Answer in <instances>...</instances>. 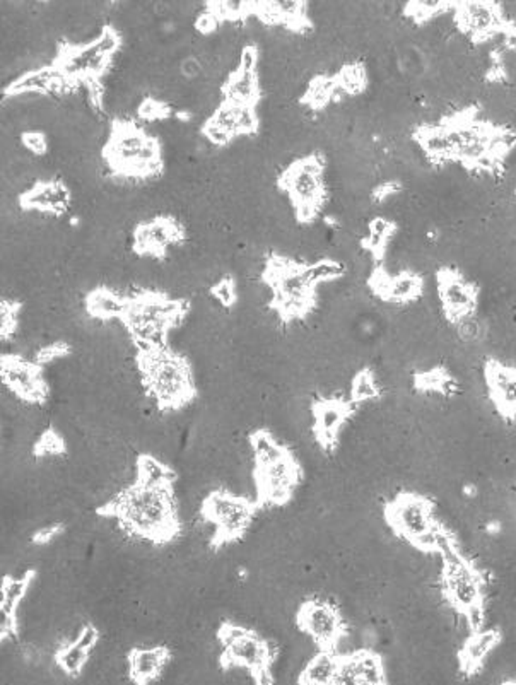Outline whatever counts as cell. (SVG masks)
<instances>
[{
  "label": "cell",
  "instance_id": "5",
  "mask_svg": "<svg viewBox=\"0 0 516 685\" xmlns=\"http://www.w3.org/2000/svg\"><path fill=\"white\" fill-rule=\"evenodd\" d=\"M202 515L226 540L246 532L253 523L252 504L226 489L213 490L202 499Z\"/></svg>",
  "mask_w": 516,
  "mask_h": 685
},
{
  "label": "cell",
  "instance_id": "17",
  "mask_svg": "<svg viewBox=\"0 0 516 685\" xmlns=\"http://www.w3.org/2000/svg\"><path fill=\"white\" fill-rule=\"evenodd\" d=\"M86 309L91 319L110 321L125 315L127 301L115 288L98 286L86 296Z\"/></svg>",
  "mask_w": 516,
  "mask_h": 685
},
{
  "label": "cell",
  "instance_id": "15",
  "mask_svg": "<svg viewBox=\"0 0 516 685\" xmlns=\"http://www.w3.org/2000/svg\"><path fill=\"white\" fill-rule=\"evenodd\" d=\"M226 650H228L229 663H240L253 671L269 667L272 661L271 646L252 633H244L242 638L229 644Z\"/></svg>",
  "mask_w": 516,
  "mask_h": 685
},
{
  "label": "cell",
  "instance_id": "13",
  "mask_svg": "<svg viewBox=\"0 0 516 685\" xmlns=\"http://www.w3.org/2000/svg\"><path fill=\"white\" fill-rule=\"evenodd\" d=\"M448 556H450V561H448L446 579H444L446 594L460 609L477 614L479 605H481L479 579H477V576H473V573L465 564H462L460 557L456 556V552L448 554Z\"/></svg>",
  "mask_w": 516,
  "mask_h": 685
},
{
  "label": "cell",
  "instance_id": "10",
  "mask_svg": "<svg viewBox=\"0 0 516 685\" xmlns=\"http://www.w3.org/2000/svg\"><path fill=\"white\" fill-rule=\"evenodd\" d=\"M352 400L323 398L310 405L313 417V436L321 448H332L344 436L346 426L354 411Z\"/></svg>",
  "mask_w": 516,
  "mask_h": 685
},
{
  "label": "cell",
  "instance_id": "18",
  "mask_svg": "<svg viewBox=\"0 0 516 685\" xmlns=\"http://www.w3.org/2000/svg\"><path fill=\"white\" fill-rule=\"evenodd\" d=\"M167 648H140L130 658V671L136 682H151L167 667Z\"/></svg>",
  "mask_w": 516,
  "mask_h": 685
},
{
  "label": "cell",
  "instance_id": "16",
  "mask_svg": "<svg viewBox=\"0 0 516 685\" xmlns=\"http://www.w3.org/2000/svg\"><path fill=\"white\" fill-rule=\"evenodd\" d=\"M383 680L380 660L371 653H356L349 660H340L335 682L340 684H378Z\"/></svg>",
  "mask_w": 516,
  "mask_h": 685
},
{
  "label": "cell",
  "instance_id": "6",
  "mask_svg": "<svg viewBox=\"0 0 516 685\" xmlns=\"http://www.w3.org/2000/svg\"><path fill=\"white\" fill-rule=\"evenodd\" d=\"M2 380L9 394L21 400L24 405H42L48 400L50 386L40 365L24 361L17 356L2 357Z\"/></svg>",
  "mask_w": 516,
  "mask_h": 685
},
{
  "label": "cell",
  "instance_id": "14",
  "mask_svg": "<svg viewBox=\"0 0 516 685\" xmlns=\"http://www.w3.org/2000/svg\"><path fill=\"white\" fill-rule=\"evenodd\" d=\"M300 625L321 644L334 648L335 641L342 634L340 617L334 607L323 602H310L300 609Z\"/></svg>",
  "mask_w": 516,
  "mask_h": 685
},
{
  "label": "cell",
  "instance_id": "4",
  "mask_svg": "<svg viewBox=\"0 0 516 685\" xmlns=\"http://www.w3.org/2000/svg\"><path fill=\"white\" fill-rule=\"evenodd\" d=\"M435 286L438 305L444 319L460 327V330L473 321L479 308L481 290L477 284L456 267L444 265L436 271Z\"/></svg>",
  "mask_w": 516,
  "mask_h": 685
},
{
  "label": "cell",
  "instance_id": "23",
  "mask_svg": "<svg viewBox=\"0 0 516 685\" xmlns=\"http://www.w3.org/2000/svg\"><path fill=\"white\" fill-rule=\"evenodd\" d=\"M69 442L65 434L62 433L59 427H48L45 429L38 442L34 444V455L42 460H50V458H62L67 453Z\"/></svg>",
  "mask_w": 516,
  "mask_h": 685
},
{
  "label": "cell",
  "instance_id": "2",
  "mask_svg": "<svg viewBox=\"0 0 516 685\" xmlns=\"http://www.w3.org/2000/svg\"><path fill=\"white\" fill-rule=\"evenodd\" d=\"M142 373L149 395L167 414H180L196 395L188 363L167 350L142 349Z\"/></svg>",
  "mask_w": 516,
  "mask_h": 685
},
{
  "label": "cell",
  "instance_id": "26",
  "mask_svg": "<svg viewBox=\"0 0 516 685\" xmlns=\"http://www.w3.org/2000/svg\"><path fill=\"white\" fill-rule=\"evenodd\" d=\"M88 655L90 652L81 648L77 642L71 644V646H62L61 653H59V661L63 665V669L69 671L71 675H77L79 671H82V667L86 665L88 661Z\"/></svg>",
  "mask_w": 516,
  "mask_h": 685
},
{
  "label": "cell",
  "instance_id": "24",
  "mask_svg": "<svg viewBox=\"0 0 516 685\" xmlns=\"http://www.w3.org/2000/svg\"><path fill=\"white\" fill-rule=\"evenodd\" d=\"M378 378L373 371L363 369L354 375L352 378V386H350V400L358 404H365L368 400H375L380 396V386H378Z\"/></svg>",
  "mask_w": 516,
  "mask_h": 685
},
{
  "label": "cell",
  "instance_id": "21",
  "mask_svg": "<svg viewBox=\"0 0 516 685\" xmlns=\"http://www.w3.org/2000/svg\"><path fill=\"white\" fill-rule=\"evenodd\" d=\"M498 642H500V633L492 631V629L472 636L471 640L467 641V644L463 648V656H462L467 671H472L477 665H481L486 660L487 655H491L494 652Z\"/></svg>",
  "mask_w": 516,
  "mask_h": 685
},
{
  "label": "cell",
  "instance_id": "29",
  "mask_svg": "<svg viewBox=\"0 0 516 685\" xmlns=\"http://www.w3.org/2000/svg\"><path fill=\"white\" fill-rule=\"evenodd\" d=\"M515 197H516V192H515Z\"/></svg>",
  "mask_w": 516,
  "mask_h": 685
},
{
  "label": "cell",
  "instance_id": "12",
  "mask_svg": "<svg viewBox=\"0 0 516 685\" xmlns=\"http://www.w3.org/2000/svg\"><path fill=\"white\" fill-rule=\"evenodd\" d=\"M487 400L504 419L516 421V366L487 359L484 365Z\"/></svg>",
  "mask_w": 516,
  "mask_h": 685
},
{
  "label": "cell",
  "instance_id": "27",
  "mask_svg": "<svg viewBox=\"0 0 516 685\" xmlns=\"http://www.w3.org/2000/svg\"><path fill=\"white\" fill-rule=\"evenodd\" d=\"M23 147H24V153L33 154L38 157H45L50 149L45 134L38 130H26L23 134Z\"/></svg>",
  "mask_w": 516,
  "mask_h": 685
},
{
  "label": "cell",
  "instance_id": "19",
  "mask_svg": "<svg viewBox=\"0 0 516 685\" xmlns=\"http://www.w3.org/2000/svg\"><path fill=\"white\" fill-rule=\"evenodd\" d=\"M136 471L139 482L154 488H171L177 479V473L152 453H142L136 458Z\"/></svg>",
  "mask_w": 516,
  "mask_h": 685
},
{
  "label": "cell",
  "instance_id": "11",
  "mask_svg": "<svg viewBox=\"0 0 516 685\" xmlns=\"http://www.w3.org/2000/svg\"><path fill=\"white\" fill-rule=\"evenodd\" d=\"M23 211L59 217L71 211L72 192L62 178L38 180L19 197Z\"/></svg>",
  "mask_w": 516,
  "mask_h": 685
},
{
  "label": "cell",
  "instance_id": "8",
  "mask_svg": "<svg viewBox=\"0 0 516 685\" xmlns=\"http://www.w3.org/2000/svg\"><path fill=\"white\" fill-rule=\"evenodd\" d=\"M301 467L298 460L288 453L271 463H257V484L260 498L267 504L282 506L292 498L300 484Z\"/></svg>",
  "mask_w": 516,
  "mask_h": 685
},
{
  "label": "cell",
  "instance_id": "1",
  "mask_svg": "<svg viewBox=\"0 0 516 685\" xmlns=\"http://www.w3.org/2000/svg\"><path fill=\"white\" fill-rule=\"evenodd\" d=\"M113 506L130 538L142 535L154 542H167L178 532L171 488H154L139 482L136 488L119 496Z\"/></svg>",
  "mask_w": 516,
  "mask_h": 685
},
{
  "label": "cell",
  "instance_id": "9",
  "mask_svg": "<svg viewBox=\"0 0 516 685\" xmlns=\"http://www.w3.org/2000/svg\"><path fill=\"white\" fill-rule=\"evenodd\" d=\"M368 286L373 294L388 305H409L421 300L425 279L410 269L388 272L383 267H377L368 279Z\"/></svg>",
  "mask_w": 516,
  "mask_h": 685
},
{
  "label": "cell",
  "instance_id": "22",
  "mask_svg": "<svg viewBox=\"0 0 516 685\" xmlns=\"http://www.w3.org/2000/svg\"><path fill=\"white\" fill-rule=\"evenodd\" d=\"M416 386L419 392H425L429 395H454L455 394V380L446 369L433 367L421 373L416 378Z\"/></svg>",
  "mask_w": 516,
  "mask_h": 685
},
{
  "label": "cell",
  "instance_id": "25",
  "mask_svg": "<svg viewBox=\"0 0 516 685\" xmlns=\"http://www.w3.org/2000/svg\"><path fill=\"white\" fill-rule=\"evenodd\" d=\"M30 590V581L28 578L24 579H11L4 585V590H2V610L4 612H9L14 609L17 604H21L24 600V595Z\"/></svg>",
  "mask_w": 516,
  "mask_h": 685
},
{
  "label": "cell",
  "instance_id": "7",
  "mask_svg": "<svg viewBox=\"0 0 516 685\" xmlns=\"http://www.w3.org/2000/svg\"><path fill=\"white\" fill-rule=\"evenodd\" d=\"M182 223L171 215L154 217L151 221H137L134 228V250L142 259L161 260L169 246H182L186 240Z\"/></svg>",
  "mask_w": 516,
  "mask_h": 685
},
{
  "label": "cell",
  "instance_id": "3",
  "mask_svg": "<svg viewBox=\"0 0 516 685\" xmlns=\"http://www.w3.org/2000/svg\"><path fill=\"white\" fill-rule=\"evenodd\" d=\"M279 186L288 194L296 219L311 224L329 205L325 165L319 154L303 156L282 171Z\"/></svg>",
  "mask_w": 516,
  "mask_h": 685
},
{
  "label": "cell",
  "instance_id": "20",
  "mask_svg": "<svg viewBox=\"0 0 516 685\" xmlns=\"http://www.w3.org/2000/svg\"><path fill=\"white\" fill-rule=\"evenodd\" d=\"M340 667V660L330 653H319L310 658L303 675L300 679L301 684H329L335 682Z\"/></svg>",
  "mask_w": 516,
  "mask_h": 685
},
{
  "label": "cell",
  "instance_id": "28",
  "mask_svg": "<svg viewBox=\"0 0 516 685\" xmlns=\"http://www.w3.org/2000/svg\"><path fill=\"white\" fill-rule=\"evenodd\" d=\"M98 641H100L98 631H96V627L91 624L82 625V629L79 631V634L76 636L77 644H79L81 648L88 650V652H91L92 648L98 644Z\"/></svg>",
  "mask_w": 516,
  "mask_h": 685
}]
</instances>
